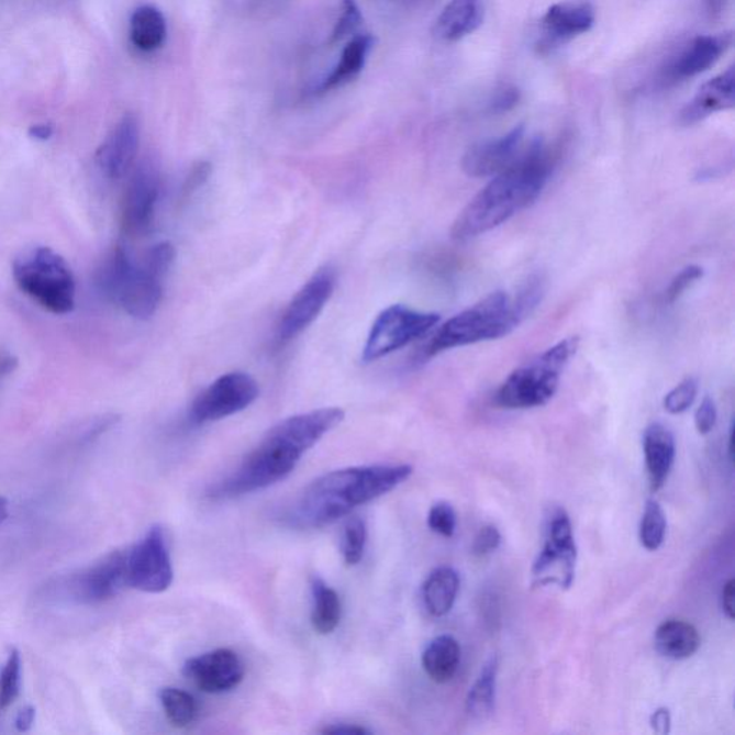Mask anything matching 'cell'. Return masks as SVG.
<instances>
[{
  "label": "cell",
  "mask_w": 735,
  "mask_h": 735,
  "mask_svg": "<svg viewBox=\"0 0 735 735\" xmlns=\"http://www.w3.org/2000/svg\"><path fill=\"white\" fill-rule=\"evenodd\" d=\"M498 657H491L481 668L475 686L468 691L466 700L467 713L477 720H485L494 711L495 681H498Z\"/></svg>",
  "instance_id": "f1b7e54d"
},
{
  "label": "cell",
  "mask_w": 735,
  "mask_h": 735,
  "mask_svg": "<svg viewBox=\"0 0 735 735\" xmlns=\"http://www.w3.org/2000/svg\"><path fill=\"white\" fill-rule=\"evenodd\" d=\"M9 514V503L8 500L0 495V524L7 521Z\"/></svg>",
  "instance_id": "816d5d0a"
},
{
  "label": "cell",
  "mask_w": 735,
  "mask_h": 735,
  "mask_svg": "<svg viewBox=\"0 0 735 735\" xmlns=\"http://www.w3.org/2000/svg\"><path fill=\"white\" fill-rule=\"evenodd\" d=\"M246 668L232 649L220 648L187 659L182 676L205 694H223L241 686Z\"/></svg>",
  "instance_id": "9a60e30c"
},
{
  "label": "cell",
  "mask_w": 735,
  "mask_h": 735,
  "mask_svg": "<svg viewBox=\"0 0 735 735\" xmlns=\"http://www.w3.org/2000/svg\"><path fill=\"white\" fill-rule=\"evenodd\" d=\"M126 575L129 587L145 593H162L171 587L175 570L162 526H153L126 549Z\"/></svg>",
  "instance_id": "30bf717a"
},
{
  "label": "cell",
  "mask_w": 735,
  "mask_h": 735,
  "mask_svg": "<svg viewBox=\"0 0 735 735\" xmlns=\"http://www.w3.org/2000/svg\"><path fill=\"white\" fill-rule=\"evenodd\" d=\"M175 246H172L171 243L162 242L147 252L143 265L145 268L152 270L153 274H156L164 279V276L168 274V270H170L172 264H175Z\"/></svg>",
  "instance_id": "8d00e7d4"
},
{
  "label": "cell",
  "mask_w": 735,
  "mask_h": 735,
  "mask_svg": "<svg viewBox=\"0 0 735 735\" xmlns=\"http://www.w3.org/2000/svg\"><path fill=\"white\" fill-rule=\"evenodd\" d=\"M597 12L589 0H565L552 4L541 21L538 54L554 53L568 42L592 30Z\"/></svg>",
  "instance_id": "4fadbf2b"
},
{
  "label": "cell",
  "mask_w": 735,
  "mask_h": 735,
  "mask_svg": "<svg viewBox=\"0 0 735 735\" xmlns=\"http://www.w3.org/2000/svg\"><path fill=\"white\" fill-rule=\"evenodd\" d=\"M368 542V528L364 519L353 517L345 523L341 537V552L348 566H357L363 560Z\"/></svg>",
  "instance_id": "1f68e13d"
},
{
  "label": "cell",
  "mask_w": 735,
  "mask_h": 735,
  "mask_svg": "<svg viewBox=\"0 0 735 735\" xmlns=\"http://www.w3.org/2000/svg\"><path fill=\"white\" fill-rule=\"evenodd\" d=\"M735 104V71H727L705 82L686 107L682 108L678 123L683 126L694 125L721 111L733 110Z\"/></svg>",
  "instance_id": "ffe728a7"
},
{
  "label": "cell",
  "mask_w": 735,
  "mask_h": 735,
  "mask_svg": "<svg viewBox=\"0 0 735 735\" xmlns=\"http://www.w3.org/2000/svg\"><path fill=\"white\" fill-rule=\"evenodd\" d=\"M116 421H119V416L115 415L102 416V419L98 420L97 423L87 431L86 435H83V442H92V439L100 437L102 433L114 427Z\"/></svg>",
  "instance_id": "ee69618b"
},
{
  "label": "cell",
  "mask_w": 735,
  "mask_h": 735,
  "mask_svg": "<svg viewBox=\"0 0 735 735\" xmlns=\"http://www.w3.org/2000/svg\"><path fill=\"white\" fill-rule=\"evenodd\" d=\"M579 345V336H569L514 369L495 392L494 404L505 410L546 405L559 390L561 376Z\"/></svg>",
  "instance_id": "5b68a950"
},
{
  "label": "cell",
  "mask_w": 735,
  "mask_h": 735,
  "mask_svg": "<svg viewBox=\"0 0 735 735\" xmlns=\"http://www.w3.org/2000/svg\"><path fill=\"white\" fill-rule=\"evenodd\" d=\"M645 465L650 490L662 489L676 461V438L671 430L659 423L650 424L644 433Z\"/></svg>",
  "instance_id": "7402d4cb"
},
{
  "label": "cell",
  "mask_w": 735,
  "mask_h": 735,
  "mask_svg": "<svg viewBox=\"0 0 735 735\" xmlns=\"http://www.w3.org/2000/svg\"><path fill=\"white\" fill-rule=\"evenodd\" d=\"M126 587V550H116L73 576L68 591L78 603L92 605L115 598Z\"/></svg>",
  "instance_id": "5bb4252c"
},
{
  "label": "cell",
  "mask_w": 735,
  "mask_h": 735,
  "mask_svg": "<svg viewBox=\"0 0 735 735\" xmlns=\"http://www.w3.org/2000/svg\"><path fill=\"white\" fill-rule=\"evenodd\" d=\"M363 21L364 16L359 11L357 2L355 0H344L341 18L336 22L334 32H332L330 44L334 45L336 42L344 40V37L353 35Z\"/></svg>",
  "instance_id": "e575fe53"
},
{
  "label": "cell",
  "mask_w": 735,
  "mask_h": 735,
  "mask_svg": "<svg viewBox=\"0 0 735 735\" xmlns=\"http://www.w3.org/2000/svg\"><path fill=\"white\" fill-rule=\"evenodd\" d=\"M54 135V126L51 124H36L30 129V137L36 142H48Z\"/></svg>",
  "instance_id": "c3c4849f"
},
{
  "label": "cell",
  "mask_w": 735,
  "mask_h": 735,
  "mask_svg": "<svg viewBox=\"0 0 735 735\" xmlns=\"http://www.w3.org/2000/svg\"><path fill=\"white\" fill-rule=\"evenodd\" d=\"M702 276H704V269L700 268V266L690 265L683 268L669 283L667 292H665V301L676 303L687 292L688 288L699 282Z\"/></svg>",
  "instance_id": "74e56055"
},
{
  "label": "cell",
  "mask_w": 735,
  "mask_h": 735,
  "mask_svg": "<svg viewBox=\"0 0 735 735\" xmlns=\"http://www.w3.org/2000/svg\"><path fill=\"white\" fill-rule=\"evenodd\" d=\"M140 148L137 116L125 114L107 135L97 152V164L102 175L111 180L123 179L131 170Z\"/></svg>",
  "instance_id": "d6986e66"
},
{
  "label": "cell",
  "mask_w": 735,
  "mask_h": 735,
  "mask_svg": "<svg viewBox=\"0 0 735 735\" xmlns=\"http://www.w3.org/2000/svg\"><path fill=\"white\" fill-rule=\"evenodd\" d=\"M485 21V0H449L435 22L439 41L458 42L475 34Z\"/></svg>",
  "instance_id": "44dd1931"
},
{
  "label": "cell",
  "mask_w": 735,
  "mask_h": 735,
  "mask_svg": "<svg viewBox=\"0 0 735 735\" xmlns=\"http://www.w3.org/2000/svg\"><path fill=\"white\" fill-rule=\"evenodd\" d=\"M13 279L18 288L55 315H67L75 308L77 285L71 268L51 247L23 250L13 260Z\"/></svg>",
  "instance_id": "8992f818"
},
{
  "label": "cell",
  "mask_w": 735,
  "mask_h": 735,
  "mask_svg": "<svg viewBox=\"0 0 735 735\" xmlns=\"http://www.w3.org/2000/svg\"><path fill=\"white\" fill-rule=\"evenodd\" d=\"M717 424V407L713 398L705 397L695 413V427L701 435L710 434Z\"/></svg>",
  "instance_id": "b9f144b4"
},
{
  "label": "cell",
  "mask_w": 735,
  "mask_h": 735,
  "mask_svg": "<svg viewBox=\"0 0 735 735\" xmlns=\"http://www.w3.org/2000/svg\"><path fill=\"white\" fill-rule=\"evenodd\" d=\"M545 297V280L531 276L513 293L498 290L452 320L443 323L424 348V357L461 346L495 341L512 334L541 305Z\"/></svg>",
  "instance_id": "277c9868"
},
{
  "label": "cell",
  "mask_w": 735,
  "mask_h": 735,
  "mask_svg": "<svg viewBox=\"0 0 735 735\" xmlns=\"http://www.w3.org/2000/svg\"><path fill=\"white\" fill-rule=\"evenodd\" d=\"M428 527L439 536L453 537L457 527V514L453 505L446 502L434 504L428 513Z\"/></svg>",
  "instance_id": "d590c367"
},
{
  "label": "cell",
  "mask_w": 735,
  "mask_h": 735,
  "mask_svg": "<svg viewBox=\"0 0 735 735\" xmlns=\"http://www.w3.org/2000/svg\"><path fill=\"white\" fill-rule=\"evenodd\" d=\"M257 397L259 386L249 374H224L196 398L190 409V421L201 425L227 419L246 410Z\"/></svg>",
  "instance_id": "8fae6325"
},
{
  "label": "cell",
  "mask_w": 735,
  "mask_h": 735,
  "mask_svg": "<svg viewBox=\"0 0 735 735\" xmlns=\"http://www.w3.org/2000/svg\"><path fill=\"white\" fill-rule=\"evenodd\" d=\"M730 0H709L710 11L714 15H721L727 9Z\"/></svg>",
  "instance_id": "f907efd6"
},
{
  "label": "cell",
  "mask_w": 735,
  "mask_h": 735,
  "mask_svg": "<svg viewBox=\"0 0 735 735\" xmlns=\"http://www.w3.org/2000/svg\"><path fill=\"white\" fill-rule=\"evenodd\" d=\"M733 41V32L697 36L664 69L661 82L667 87L676 86L678 82L709 71L719 63L721 56L732 48Z\"/></svg>",
  "instance_id": "ac0fdd59"
},
{
  "label": "cell",
  "mask_w": 735,
  "mask_h": 735,
  "mask_svg": "<svg viewBox=\"0 0 735 735\" xmlns=\"http://www.w3.org/2000/svg\"><path fill=\"white\" fill-rule=\"evenodd\" d=\"M22 682V658L18 649H12L7 662L0 669V711L7 710L18 699Z\"/></svg>",
  "instance_id": "d6a6232c"
},
{
  "label": "cell",
  "mask_w": 735,
  "mask_h": 735,
  "mask_svg": "<svg viewBox=\"0 0 735 735\" xmlns=\"http://www.w3.org/2000/svg\"><path fill=\"white\" fill-rule=\"evenodd\" d=\"M650 727L655 733L669 734L671 732V713L668 709H658L650 715Z\"/></svg>",
  "instance_id": "f6af8a7d"
},
{
  "label": "cell",
  "mask_w": 735,
  "mask_h": 735,
  "mask_svg": "<svg viewBox=\"0 0 735 735\" xmlns=\"http://www.w3.org/2000/svg\"><path fill=\"white\" fill-rule=\"evenodd\" d=\"M556 162L555 149L542 138L533 140L512 166L495 175L468 201L454 220V241L465 242L493 231L535 203L554 175Z\"/></svg>",
  "instance_id": "7a4b0ae2"
},
{
  "label": "cell",
  "mask_w": 735,
  "mask_h": 735,
  "mask_svg": "<svg viewBox=\"0 0 735 735\" xmlns=\"http://www.w3.org/2000/svg\"><path fill=\"white\" fill-rule=\"evenodd\" d=\"M655 646L664 657L681 661L691 658L700 649V632L690 622L665 621L655 632Z\"/></svg>",
  "instance_id": "603a6c76"
},
{
  "label": "cell",
  "mask_w": 735,
  "mask_h": 735,
  "mask_svg": "<svg viewBox=\"0 0 735 735\" xmlns=\"http://www.w3.org/2000/svg\"><path fill=\"white\" fill-rule=\"evenodd\" d=\"M210 175H212V166H210V163L199 162L198 164H194L189 176L186 177L185 185H182V199H190L200 187L205 185Z\"/></svg>",
  "instance_id": "60d3db41"
},
{
  "label": "cell",
  "mask_w": 735,
  "mask_h": 735,
  "mask_svg": "<svg viewBox=\"0 0 735 735\" xmlns=\"http://www.w3.org/2000/svg\"><path fill=\"white\" fill-rule=\"evenodd\" d=\"M321 733L322 734H330V735H367V734H371V732H369L368 728L363 727V725L345 724V723L326 725V727L323 728Z\"/></svg>",
  "instance_id": "7bdbcfd3"
},
{
  "label": "cell",
  "mask_w": 735,
  "mask_h": 735,
  "mask_svg": "<svg viewBox=\"0 0 735 735\" xmlns=\"http://www.w3.org/2000/svg\"><path fill=\"white\" fill-rule=\"evenodd\" d=\"M500 545H502V535H500L499 528L493 524H487L477 533L475 543H472V554L483 557L493 554Z\"/></svg>",
  "instance_id": "f35d334b"
},
{
  "label": "cell",
  "mask_w": 735,
  "mask_h": 735,
  "mask_svg": "<svg viewBox=\"0 0 735 735\" xmlns=\"http://www.w3.org/2000/svg\"><path fill=\"white\" fill-rule=\"evenodd\" d=\"M18 368V359L13 355H0V377L9 376Z\"/></svg>",
  "instance_id": "681fc988"
},
{
  "label": "cell",
  "mask_w": 735,
  "mask_h": 735,
  "mask_svg": "<svg viewBox=\"0 0 735 735\" xmlns=\"http://www.w3.org/2000/svg\"><path fill=\"white\" fill-rule=\"evenodd\" d=\"M130 36L135 48L153 53L166 41L167 23L157 8L144 4L135 9L130 22Z\"/></svg>",
  "instance_id": "4316f807"
},
{
  "label": "cell",
  "mask_w": 735,
  "mask_h": 735,
  "mask_svg": "<svg viewBox=\"0 0 735 735\" xmlns=\"http://www.w3.org/2000/svg\"><path fill=\"white\" fill-rule=\"evenodd\" d=\"M442 316L435 312H421L404 305H392L379 313L364 346V363L387 357L428 334Z\"/></svg>",
  "instance_id": "ba28073f"
},
{
  "label": "cell",
  "mask_w": 735,
  "mask_h": 735,
  "mask_svg": "<svg viewBox=\"0 0 735 735\" xmlns=\"http://www.w3.org/2000/svg\"><path fill=\"white\" fill-rule=\"evenodd\" d=\"M421 662L431 680L437 683L449 682L460 667V644L452 635H439L424 649Z\"/></svg>",
  "instance_id": "cb8c5ba5"
},
{
  "label": "cell",
  "mask_w": 735,
  "mask_h": 735,
  "mask_svg": "<svg viewBox=\"0 0 735 735\" xmlns=\"http://www.w3.org/2000/svg\"><path fill=\"white\" fill-rule=\"evenodd\" d=\"M458 591L460 576L449 566L434 569L423 584V601L430 615L442 617L453 610Z\"/></svg>",
  "instance_id": "d4e9b609"
},
{
  "label": "cell",
  "mask_w": 735,
  "mask_h": 735,
  "mask_svg": "<svg viewBox=\"0 0 735 735\" xmlns=\"http://www.w3.org/2000/svg\"><path fill=\"white\" fill-rule=\"evenodd\" d=\"M98 287L135 320L152 318L163 298L160 276L143 264H135L123 246H116L102 261L98 270Z\"/></svg>",
  "instance_id": "52a82bcc"
},
{
  "label": "cell",
  "mask_w": 735,
  "mask_h": 735,
  "mask_svg": "<svg viewBox=\"0 0 735 735\" xmlns=\"http://www.w3.org/2000/svg\"><path fill=\"white\" fill-rule=\"evenodd\" d=\"M160 702L164 714L172 727L187 728L199 719L200 706L198 700L190 692L180 688L166 687L160 691Z\"/></svg>",
  "instance_id": "f546056e"
},
{
  "label": "cell",
  "mask_w": 735,
  "mask_h": 735,
  "mask_svg": "<svg viewBox=\"0 0 735 735\" xmlns=\"http://www.w3.org/2000/svg\"><path fill=\"white\" fill-rule=\"evenodd\" d=\"M697 396H699V381L694 377H688L665 396L664 409L672 415L686 413L694 404Z\"/></svg>",
  "instance_id": "836d02e7"
},
{
  "label": "cell",
  "mask_w": 735,
  "mask_h": 735,
  "mask_svg": "<svg viewBox=\"0 0 735 735\" xmlns=\"http://www.w3.org/2000/svg\"><path fill=\"white\" fill-rule=\"evenodd\" d=\"M734 594L735 580L730 579L728 582L724 584L723 597H721V605H723V611L730 621L734 620Z\"/></svg>",
  "instance_id": "bcb514c9"
},
{
  "label": "cell",
  "mask_w": 735,
  "mask_h": 735,
  "mask_svg": "<svg viewBox=\"0 0 735 735\" xmlns=\"http://www.w3.org/2000/svg\"><path fill=\"white\" fill-rule=\"evenodd\" d=\"M524 135H526V126L519 124L508 134L472 144L463 157V170L467 176L476 177V179L499 175L521 156L524 148Z\"/></svg>",
  "instance_id": "2e32d148"
},
{
  "label": "cell",
  "mask_w": 735,
  "mask_h": 735,
  "mask_svg": "<svg viewBox=\"0 0 735 735\" xmlns=\"http://www.w3.org/2000/svg\"><path fill=\"white\" fill-rule=\"evenodd\" d=\"M522 93L519 91L517 87L514 86H503L495 91L493 98L490 101V111L493 114H505V112L512 111L513 108H516L519 102H521Z\"/></svg>",
  "instance_id": "ab89813d"
},
{
  "label": "cell",
  "mask_w": 735,
  "mask_h": 735,
  "mask_svg": "<svg viewBox=\"0 0 735 735\" xmlns=\"http://www.w3.org/2000/svg\"><path fill=\"white\" fill-rule=\"evenodd\" d=\"M344 419L341 409H321L280 421L243 458L236 470L210 487L208 498L236 499L287 479L309 449L338 427Z\"/></svg>",
  "instance_id": "6da1fadb"
},
{
  "label": "cell",
  "mask_w": 735,
  "mask_h": 735,
  "mask_svg": "<svg viewBox=\"0 0 735 735\" xmlns=\"http://www.w3.org/2000/svg\"><path fill=\"white\" fill-rule=\"evenodd\" d=\"M34 723H35L34 706H25V709L19 711L15 719V727L18 732L21 733L30 732Z\"/></svg>",
  "instance_id": "7dc6e473"
},
{
  "label": "cell",
  "mask_w": 735,
  "mask_h": 735,
  "mask_svg": "<svg viewBox=\"0 0 735 735\" xmlns=\"http://www.w3.org/2000/svg\"><path fill=\"white\" fill-rule=\"evenodd\" d=\"M576 560L572 523L565 510H556L547 524L545 546L532 568L533 587H559L566 591L575 580Z\"/></svg>",
  "instance_id": "9c48e42d"
},
{
  "label": "cell",
  "mask_w": 735,
  "mask_h": 735,
  "mask_svg": "<svg viewBox=\"0 0 735 735\" xmlns=\"http://www.w3.org/2000/svg\"><path fill=\"white\" fill-rule=\"evenodd\" d=\"M312 591V626L321 635H330L338 628L341 622V599L320 576H313Z\"/></svg>",
  "instance_id": "83f0119b"
},
{
  "label": "cell",
  "mask_w": 735,
  "mask_h": 735,
  "mask_svg": "<svg viewBox=\"0 0 735 735\" xmlns=\"http://www.w3.org/2000/svg\"><path fill=\"white\" fill-rule=\"evenodd\" d=\"M160 198V176L153 164H142L131 176L123 201V227L130 236H138L152 226Z\"/></svg>",
  "instance_id": "e0dca14e"
},
{
  "label": "cell",
  "mask_w": 735,
  "mask_h": 735,
  "mask_svg": "<svg viewBox=\"0 0 735 735\" xmlns=\"http://www.w3.org/2000/svg\"><path fill=\"white\" fill-rule=\"evenodd\" d=\"M413 471L409 465H379L326 472L298 495L285 521L298 528L325 527L348 516L359 505L390 493L409 480Z\"/></svg>",
  "instance_id": "3957f363"
},
{
  "label": "cell",
  "mask_w": 735,
  "mask_h": 735,
  "mask_svg": "<svg viewBox=\"0 0 735 735\" xmlns=\"http://www.w3.org/2000/svg\"><path fill=\"white\" fill-rule=\"evenodd\" d=\"M376 45V37L369 34L354 36L345 46L341 63L336 65L330 77L321 83L320 91L326 92L344 86L363 71L368 55Z\"/></svg>",
  "instance_id": "484cf974"
},
{
  "label": "cell",
  "mask_w": 735,
  "mask_h": 735,
  "mask_svg": "<svg viewBox=\"0 0 735 735\" xmlns=\"http://www.w3.org/2000/svg\"><path fill=\"white\" fill-rule=\"evenodd\" d=\"M665 533H667V517L664 510L655 500H648L639 526L641 545L646 550H658L665 541Z\"/></svg>",
  "instance_id": "4dcf8cb0"
},
{
  "label": "cell",
  "mask_w": 735,
  "mask_h": 735,
  "mask_svg": "<svg viewBox=\"0 0 735 735\" xmlns=\"http://www.w3.org/2000/svg\"><path fill=\"white\" fill-rule=\"evenodd\" d=\"M335 274L332 269H322L303 285L287 311L283 312L278 325L280 344L297 338L307 327L321 315L323 308L330 302L335 289Z\"/></svg>",
  "instance_id": "7c38bea8"
}]
</instances>
